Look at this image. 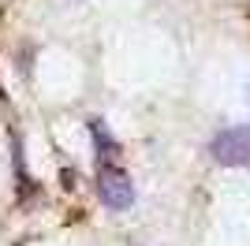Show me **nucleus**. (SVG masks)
<instances>
[{
  "instance_id": "f257e3e1",
  "label": "nucleus",
  "mask_w": 250,
  "mask_h": 246,
  "mask_svg": "<svg viewBox=\"0 0 250 246\" xmlns=\"http://www.w3.org/2000/svg\"><path fill=\"white\" fill-rule=\"evenodd\" d=\"M97 198H101L108 209H131L135 205V183H131V175L124 168H116V164H101L97 168Z\"/></svg>"
},
{
  "instance_id": "f03ea898",
  "label": "nucleus",
  "mask_w": 250,
  "mask_h": 246,
  "mask_svg": "<svg viewBox=\"0 0 250 246\" xmlns=\"http://www.w3.org/2000/svg\"><path fill=\"white\" fill-rule=\"evenodd\" d=\"M213 161L224 168H247L250 164V127H228L209 142Z\"/></svg>"
},
{
  "instance_id": "7ed1b4c3",
  "label": "nucleus",
  "mask_w": 250,
  "mask_h": 246,
  "mask_svg": "<svg viewBox=\"0 0 250 246\" xmlns=\"http://www.w3.org/2000/svg\"><path fill=\"white\" fill-rule=\"evenodd\" d=\"M90 138H94V145H97V161L101 164H112L116 157H120V145H116L112 134L104 131L101 120H90Z\"/></svg>"
}]
</instances>
